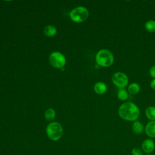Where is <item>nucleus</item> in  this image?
<instances>
[{
	"label": "nucleus",
	"instance_id": "nucleus-1",
	"mask_svg": "<svg viewBox=\"0 0 155 155\" xmlns=\"http://www.w3.org/2000/svg\"><path fill=\"white\" fill-rule=\"evenodd\" d=\"M119 117L127 121L134 122L140 115L139 108L132 102H125L121 104L118 109Z\"/></svg>",
	"mask_w": 155,
	"mask_h": 155
},
{
	"label": "nucleus",
	"instance_id": "nucleus-2",
	"mask_svg": "<svg viewBox=\"0 0 155 155\" xmlns=\"http://www.w3.org/2000/svg\"><path fill=\"white\" fill-rule=\"evenodd\" d=\"M114 56L108 50L102 49L96 55V61L98 65L102 67H110L114 62Z\"/></svg>",
	"mask_w": 155,
	"mask_h": 155
},
{
	"label": "nucleus",
	"instance_id": "nucleus-3",
	"mask_svg": "<svg viewBox=\"0 0 155 155\" xmlns=\"http://www.w3.org/2000/svg\"><path fill=\"white\" fill-rule=\"evenodd\" d=\"M46 133L50 140L57 141L62 137L63 133L62 127L59 122H51L46 128Z\"/></svg>",
	"mask_w": 155,
	"mask_h": 155
},
{
	"label": "nucleus",
	"instance_id": "nucleus-4",
	"mask_svg": "<svg viewBox=\"0 0 155 155\" xmlns=\"http://www.w3.org/2000/svg\"><path fill=\"white\" fill-rule=\"evenodd\" d=\"M88 10L84 7H78L70 13L71 19L75 22H82L85 21L88 17Z\"/></svg>",
	"mask_w": 155,
	"mask_h": 155
},
{
	"label": "nucleus",
	"instance_id": "nucleus-5",
	"mask_svg": "<svg viewBox=\"0 0 155 155\" xmlns=\"http://www.w3.org/2000/svg\"><path fill=\"white\" fill-rule=\"evenodd\" d=\"M111 81L114 85L119 88H125L128 83V78L126 74L123 72L117 71L114 73L112 77Z\"/></svg>",
	"mask_w": 155,
	"mask_h": 155
},
{
	"label": "nucleus",
	"instance_id": "nucleus-6",
	"mask_svg": "<svg viewBox=\"0 0 155 155\" xmlns=\"http://www.w3.org/2000/svg\"><path fill=\"white\" fill-rule=\"evenodd\" d=\"M49 61L54 67L58 68H63L66 63L65 56L58 51H54L51 53L49 56Z\"/></svg>",
	"mask_w": 155,
	"mask_h": 155
},
{
	"label": "nucleus",
	"instance_id": "nucleus-7",
	"mask_svg": "<svg viewBox=\"0 0 155 155\" xmlns=\"http://www.w3.org/2000/svg\"><path fill=\"white\" fill-rule=\"evenodd\" d=\"M141 149L145 154H152L155 150V142L151 138H147L143 140L141 144Z\"/></svg>",
	"mask_w": 155,
	"mask_h": 155
},
{
	"label": "nucleus",
	"instance_id": "nucleus-8",
	"mask_svg": "<svg viewBox=\"0 0 155 155\" xmlns=\"http://www.w3.org/2000/svg\"><path fill=\"white\" fill-rule=\"evenodd\" d=\"M144 131L149 138H155V120L148 122L145 127Z\"/></svg>",
	"mask_w": 155,
	"mask_h": 155
},
{
	"label": "nucleus",
	"instance_id": "nucleus-9",
	"mask_svg": "<svg viewBox=\"0 0 155 155\" xmlns=\"http://www.w3.org/2000/svg\"><path fill=\"white\" fill-rule=\"evenodd\" d=\"M132 130L134 134L139 135L143 133L145 130V127L140 121L137 120L133 122L132 124Z\"/></svg>",
	"mask_w": 155,
	"mask_h": 155
},
{
	"label": "nucleus",
	"instance_id": "nucleus-10",
	"mask_svg": "<svg viewBox=\"0 0 155 155\" xmlns=\"http://www.w3.org/2000/svg\"><path fill=\"white\" fill-rule=\"evenodd\" d=\"M94 90L98 94H104L107 90V85L103 82H97L94 85Z\"/></svg>",
	"mask_w": 155,
	"mask_h": 155
},
{
	"label": "nucleus",
	"instance_id": "nucleus-11",
	"mask_svg": "<svg viewBox=\"0 0 155 155\" xmlns=\"http://www.w3.org/2000/svg\"><path fill=\"white\" fill-rule=\"evenodd\" d=\"M146 117L150 120H155V107L154 106H149L148 107L145 111Z\"/></svg>",
	"mask_w": 155,
	"mask_h": 155
},
{
	"label": "nucleus",
	"instance_id": "nucleus-12",
	"mask_svg": "<svg viewBox=\"0 0 155 155\" xmlns=\"http://www.w3.org/2000/svg\"><path fill=\"white\" fill-rule=\"evenodd\" d=\"M44 33L46 36H49V37H52V36H54V35H56V34L57 33V30H56V27H54V26L48 25L44 28Z\"/></svg>",
	"mask_w": 155,
	"mask_h": 155
},
{
	"label": "nucleus",
	"instance_id": "nucleus-13",
	"mask_svg": "<svg viewBox=\"0 0 155 155\" xmlns=\"http://www.w3.org/2000/svg\"><path fill=\"white\" fill-rule=\"evenodd\" d=\"M140 90V87L136 82L131 83L128 87V91L131 94H136Z\"/></svg>",
	"mask_w": 155,
	"mask_h": 155
},
{
	"label": "nucleus",
	"instance_id": "nucleus-14",
	"mask_svg": "<svg viewBox=\"0 0 155 155\" xmlns=\"http://www.w3.org/2000/svg\"><path fill=\"white\" fill-rule=\"evenodd\" d=\"M117 97L120 101H126L128 97V91L124 88H120L117 93Z\"/></svg>",
	"mask_w": 155,
	"mask_h": 155
},
{
	"label": "nucleus",
	"instance_id": "nucleus-15",
	"mask_svg": "<svg viewBox=\"0 0 155 155\" xmlns=\"http://www.w3.org/2000/svg\"><path fill=\"white\" fill-rule=\"evenodd\" d=\"M145 29L148 32H155V21L148 20L145 23Z\"/></svg>",
	"mask_w": 155,
	"mask_h": 155
},
{
	"label": "nucleus",
	"instance_id": "nucleus-16",
	"mask_svg": "<svg viewBox=\"0 0 155 155\" xmlns=\"http://www.w3.org/2000/svg\"><path fill=\"white\" fill-rule=\"evenodd\" d=\"M55 111L52 108H49L45 112V118L48 121L53 120L55 117Z\"/></svg>",
	"mask_w": 155,
	"mask_h": 155
},
{
	"label": "nucleus",
	"instance_id": "nucleus-17",
	"mask_svg": "<svg viewBox=\"0 0 155 155\" xmlns=\"http://www.w3.org/2000/svg\"><path fill=\"white\" fill-rule=\"evenodd\" d=\"M131 155H144V153L140 147H133L131 150Z\"/></svg>",
	"mask_w": 155,
	"mask_h": 155
},
{
	"label": "nucleus",
	"instance_id": "nucleus-18",
	"mask_svg": "<svg viewBox=\"0 0 155 155\" xmlns=\"http://www.w3.org/2000/svg\"><path fill=\"white\" fill-rule=\"evenodd\" d=\"M149 73L150 75L151 78H153V79H155V65L152 66L149 71Z\"/></svg>",
	"mask_w": 155,
	"mask_h": 155
},
{
	"label": "nucleus",
	"instance_id": "nucleus-19",
	"mask_svg": "<svg viewBox=\"0 0 155 155\" xmlns=\"http://www.w3.org/2000/svg\"><path fill=\"white\" fill-rule=\"evenodd\" d=\"M150 87L153 89V90H155V79H153L151 82H150Z\"/></svg>",
	"mask_w": 155,
	"mask_h": 155
},
{
	"label": "nucleus",
	"instance_id": "nucleus-20",
	"mask_svg": "<svg viewBox=\"0 0 155 155\" xmlns=\"http://www.w3.org/2000/svg\"><path fill=\"white\" fill-rule=\"evenodd\" d=\"M145 155H154L153 154H145Z\"/></svg>",
	"mask_w": 155,
	"mask_h": 155
}]
</instances>
